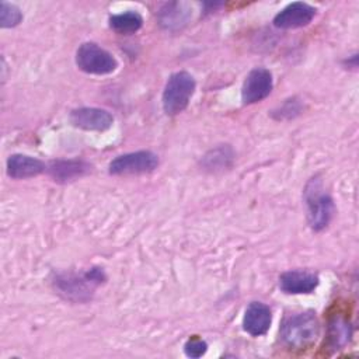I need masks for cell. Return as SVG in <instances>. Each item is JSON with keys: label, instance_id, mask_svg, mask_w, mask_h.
<instances>
[{"label": "cell", "instance_id": "obj_1", "mask_svg": "<svg viewBox=\"0 0 359 359\" xmlns=\"http://www.w3.org/2000/svg\"><path fill=\"white\" fill-rule=\"evenodd\" d=\"M105 279L107 276L101 268H91L81 273H56L52 280V285L55 290L66 300L74 303H86L93 297L94 289L98 285L104 283Z\"/></svg>", "mask_w": 359, "mask_h": 359}, {"label": "cell", "instance_id": "obj_2", "mask_svg": "<svg viewBox=\"0 0 359 359\" xmlns=\"http://www.w3.org/2000/svg\"><path fill=\"white\" fill-rule=\"evenodd\" d=\"M320 334V324L314 313H294L286 316L279 328L282 344L289 349H306L311 346Z\"/></svg>", "mask_w": 359, "mask_h": 359}, {"label": "cell", "instance_id": "obj_3", "mask_svg": "<svg viewBox=\"0 0 359 359\" xmlns=\"http://www.w3.org/2000/svg\"><path fill=\"white\" fill-rule=\"evenodd\" d=\"M303 194L309 226L314 231L324 230L335 213V205L331 195L324 189L321 180L317 177L309 180Z\"/></svg>", "mask_w": 359, "mask_h": 359}, {"label": "cell", "instance_id": "obj_4", "mask_svg": "<svg viewBox=\"0 0 359 359\" xmlns=\"http://www.w3.org/2000/svg\"><path fill=\"white\" fill-rule=\"evenodd\" d=\"M195 79L188 72L182 70L172 73L163 90L161 102L164 112L170 116L182 112L188 107L195 93Z\"/></svg>", "mask_w": 359, "mask_h": 359}, {"label": "cell", "instance_id": "obj_5", "mask_svg": "<svg viewBox=\"0 0 359 359\" xmlns=\"http://www.w3.org/2000/svg\"><path fill=\"white\" fill-rule=\"evenodd\" d=\"M76 65L81 72L95 76L109 74L118 67L114 55L95 42H84L79 46L76 52Z\"/></svg>", "mask_w": 359, "mask_h": 359}, {"label": "cell", "instance_id": "obj_6", "mask_svg": "<svg viewBox=\"0 0 359 359\" xmlns=\"http://www.w3.org/2000/svg\"><path fill=\"white\" fill-rule=\"evenodd\" d=\"M157 165L158 156L156 153L150 150H139L115 157L109 163L108 171L111 175H139L154 171Z\"/></svg>", "mask_w": 359, "mask_h": 359}, {"label": "cell", "instance_id": "obj_7", "mask_svg": "<svg viewBox=\"0 0 359 359\" xmlns=\"http://www.w3.org/2000/svg\"><path fill=\"white\" fill-rule=\"evenodd\" d=\"M273 88L272 73L265 67L252 69L241 87V101L244 105L257 104L265 100Z\"/></svg>", "mask_w": 359, "mask_h": 359}, {"label": "cell", "instance_id": "obj_8", "mask_svg": "<svg viewBox=\"0 0 359 359\" xmlns=\"http://www.w3.org/2000/svg\"><path fill=\"white\" fill-rule=\"evenodd\" d=\"M316 7L304 1H294L283 7L273 18V25L280 29H294L309 25L316 17Z\"/></svg>", "mask_w": 359, "mask_h": 359}, {"label": "cell", "instance_id": "obj_9", "mask_svg": "<svg viewBox=\"0 0 359 359\" xmlns=\"http://www.w3.org/2000/svg\"><path fill=\"white\" fill-rule=\"evenodd\" d=\"M69 119L73 126L83 130H97L104 132L109 129L114 123V116L102 108L81 107L70 112Z\"/></svg>", "mask_w": 359, "mask_h": 359}, {"label": "cell", "instance_id": "obj_10", "mask_svg": "<svg viewBox=\"0 0 359 359\" xmlns=\"http://www.w3.org/2000/svg\"><path fill=\"white\" fill-rule=\"evenodd\" d=\"M318 286V276L310 271H286L279 276V287L287 294H309Z\"/></svg>", "mask_w": 359, "mask_h": 359}, {"label": "cell", "instance_id": "obj_11", "mask_svg": "<svg viewBox=\"0 0 359 359\" xmlns=\"http://www.w3.org/2000/svg\"><path fill=\"white\" fill-rule=\"evenodd\" d=\"M272 323L271 309L261 302H251L243 317V328L252 337H261L268 332Z\"/></svg>", "mask_w": 359, "mask_h": 359}, {"label": "cell", "instance_id": "obj_12", "mask_svg": "<svg viewBox=\"0 0 359 359\" xmlns=\"http://www.w3.org/2000/svg\"><path fill=\"white\" fill-rule=\"evenodd\" d=\"M7 175L13 180L32 178L45 171V163L27 154H11L6 164Z\"/></svg>", "mask_w": 359, "mask_h": 359}, {"label": "cell", "instance_id": "obj_13", "mask_svg": "<svg viewBox=\"0 0 359 359\" xmlns=\"http://www.w3.org/2000/svg\"><path fill=\"white\" fill-rule=\"evenodd\" d=\"M91 165L83 160H57L52 161L48 171L49 175L57 182L74 181L87 172H90Z\"/></svg>", "mask_w": 359, "mask_h": 359}, {"label": "cell", "instance_id": "obj_14", "mask_svg": "<svg viewBox=\"0 0 359 359\" xmlns=\"http://www.w3.org/2000/svg\"><path fill=\"white\" fill-rule=\"evenodd\" d=\"M234 153L231 147L227 144H222L216 149H212L209 153H206L202 158V167L209 171H222L224 168H229L233 163Z\"/></svg>", "mask_w": 359, "mask_h": 359}, {"label": "cell", "instance_id": "obj_15", "mask_svg": "<svg viewBox=\"0 0 359 359\" xmlns=\"http://www.w3.org/2000/svg\"><path fill=\"white\" fill-rule=\"evenodd\" d=\"M143 25V18L137 11H125L109 17V27L122 35L135 34Z\"/></svg>", "mask_w": 359, "mask_h": 359}, {"label": "cell", "instance_id": "obj_16", "mask_svg": "<svg viewBox=\"0 0 359 359\" xmlns=\"http://www.w3.org/2000/svg\"><path fill=\"white\" fill-rule=\"evenodd\" d=\"M352 337V327L344 317H334L328 325V344L331 349H341Z\"/></svg>", "mask_w": 359, "mask_h": 359}, {"label": "cell", "instance_id": "obj_17", "mask_svg": "<svg viewBox=\"0 0 359 359\" xmlns=\"http://www.w3.org/2000/svg\"><path fill=\"white\" fill-rule=\"evenodd\" d=\"M22 20L21 10L7 1H1L0 4V25L1 28H13L18 25Z\"/></svg>", "mask_w": 359, "mask_h": 359}, {"label": "cell", "instance_id": "obj_18", "mask_svg": "<svg viewBox=\"0 0 359 359\" xmlns=\"http://www.w3.org/2000/svg\"><path fill=\"white\" fill-rule=\"evenodd\" d=\"M206 349H208L206 341H203L202 338H198V337L189 338L184 345V352L189 358H199L206 352Z\"/></svg>", "mask_w": 359, "mask_h": 359}, {"label": "cell", "instance_id": "obj_19", "mask_svg": "<svg viewBox=\"0 0 359 359\" xmlns=\"http://www.w3.org/2000/svg\"><path fill=\"white\" fill-rule=\"evenodd\" d=\"M167 7H168V11H161L160 24L165 25V28H171L172 25H178L185 21V18L181 15L182 14L181 11L170 10V6H167Z\"/></svg>", "mask_w": 359, "mask_h": 359}, {"label": "cell", "instance_id": "obj_20", "mask_svg": "<svg viewBox=\"0 0 359 359\" xmlns=\"http://www.w3.org/2000/svg\"><path fill=\"white\" fill-rule=\"evenodd\" d=\"M299 111H300V107L297 105V102L294 101V98H293V100H286V102L279 108V112H280L279 119H280L285 114H287L289 118H290V116H293L294 114H299Z\"/></svg>", "mask_w": 359, "mask_h": 359}]
</instances>
